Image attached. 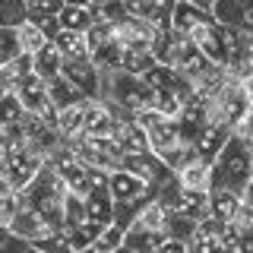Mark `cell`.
<instances>
[{"label":"cell","instance_id":"60d3db41","mask_svg":"<svg viewBox=\"0 0 253 253\" xmlns=\"http://www.w3.org/2000/svg\"><path fill=\"white\" fill-rule=\"evenodd\" d=\"M234 136H241L247 146H253V108L247 111V117H244V121L234 126Z\"/></svg>","mask_w":253,"mask_h":253},{"label":"cell","instance_id":"681fc988","mask_svg":"<svg viewBox=\"0 0 253 253\" xmlns=\"http://www.w3.org/2000/svg\"><path fill=\"white\" fill-rule=\"evenodd\" d=\"M244 85H247V95H250V105H253V76L244 79Z\"/></svg>","mask_w":253,"mask_h":253},{"label":"cell","instance_id":"b9f144b4","mask_svg":"<svg viewBox=\"0 0 253 253\" xmlns=\"http://www.w3.org/2000/svg\"><path fill=\"white\" fill-rule=\"evenodd\" d=\"M32 250V244H26L22 237H16V234H10L3 244H0V253H29Z\"/></svg>","mask_w":253,"mask_h":253},{"label":"cell","instance_id":"7c38bea8","mask_svg":"<svg viewBox=\"0 0 253 253\" xmlns=\"http://www.w3.org/2000/svg\"><path fill=\"white\" fill-rule=\"evenodd\" d=\"M108 190H111V200H114V206H124V203H136V200H149V196H155V190H149V187L136 177V174L126 171V168H117V171L108 174Z\"/></svg>","mask_w":253,"mask_h":253},{"label":"cell","instance_id":"f1b7e54d","mask_svg":"<svg viewBox=\"0 0 253 253\" xmlns=\"http://www.w3.org/2000/svg\"><path fill=\"white\" fill-rule=\"evenodd\" d=\"M57 19H60V29L89 32V26L95 22V13H92V6H85V3H63Z\"/></svg>","mask_w":253,"mask_h":253},{"label":"cell","instance_id":"ffe728a7","mask_svg":"<svg viewBox=\"0 0 253 253\" xmlns=\"http://www.w3.org/2000/svg\"><path fill=\"white\" fill-rule=\"evenodd\" d=\"M174 177H177L180 187L187 190H196V193H209L212 190V162H206V158L193 155L184 168L174 171Z\"/></svg>","mask_w":253,"mask_h":253},{"label":"cell","instance_id":"52a82bcc","mask_svg":"<svg viewBox=\"0 0 253 253\" xmlns=\"http://www.w3.org/2000/svg\"><path fill=\"white\" fill-rule=\"evenodd\" d=\"M155 196L165 203L168 212H174V215H187L193 221H200V218L209 215V193H196V190L180 187L177 177H174L171 184H165Z\"/></svg>","mask_w":253,"mask_h":253},{"label":"cell","instance_id":"2e32d148","mask_svg":"<svg viewBox=\"0 0 253 253\" xmlns=\"http://www.w3.org/2000/svg\"><path fill=\"white\" fill-rule=\"evenodd\" d=\"M212 16L221 26H231L244 35H253V0H215Z\"/></svg>","mask_w":253,"mask_h":253},{"label":"cell","instance_id":"5b68a950","mask_svg":"<svg viewBox=\"0 0 253 253\" xmlns=\"http://www.w3.org/2000/svg\"><path fill=\"white\" fill-rule=\"evenodd\" d=\"M67 146H73V152L83 158L92 171H105V174L124 168V158H126L124 149L111 136H79L76 142H67Z\"/></svg>","mask_w":253,"mask_h":253},{"label":"cell","instance_id":"11a10c76","mask_svg":"<svg viewBox=\"0 0 253 253\" xmlns=\"http://www.w3.org/2000/svg\"><path fill=\"white\" fill-rule=\"evenodd\" d=\"M29 253H42V250H35V247H32V250H29Z\"/></svg>","mask_w":253,"mask_h":253},{"label":"cell","instance_id":"f546056e","mask_svg":"<svg viewBox=\"0 0 253 253\" xmlns=\"http://www.w3.org/2000/svg\"><path fill=\"white\" fill-rule=\"evenodd\" d=\"M117 247H124V228L108 225V228H101V231H98V237H95L89 247L79 250V253H114Z\"/></svg>","mask_w":253,"mask_h":253},{"label":"cell","instance_id":"f907efd6","mask_svg":"<svg viewBox=\"0 0 253 253\" xmlns=\"http://www.w3.org/2000/svg\"><path fill=\"white\" fill-rule=\"evenodd\" d=\"M10 234H13L10 228H6V225H0V244H3V241H6V237H10Z\"/></svg>","mask_w":253,"mask_h":253},{"label":"cell","instance_id":"7a4b0ae2","mask_svg":"<svg viewBox=\"0 0 253 253\" xmlns=\"http://www.w3.org/2000/svg\"><path fill=\"white\" fill-rule=\"evenodd\" d=\"M253 177V158L250 146L241 136H234L221 146V152L212 158V187H231L241 193L244 184Z\"/></svg>","mask_w":253,"mask_h":253},{"label":"cell","instance_id":"83f0119b","mask_svg":"<svg viewBox=\"0 0 253 253\" xmlns=\"http://www.w3.org/2000/svg\"><path fill=\"white\" fill-rule=\"evenodd\" d=\"M165 231H149V228H126L124 231V247H130L133 253H155L165 244Z\"/></svg>","mask_w":253,"mask_h":253},{"label":"cell","instance_id":"db71d44e","mask_svg":"<svg viewBox=\"0 0 253 253\" xmlns=\"http://www.w3.org/2000/svg\"><path fill=\"white\" fill-rule=\"evenodd\" d=\"M114 253H133V250H130V247H117Z\"/></svg>","mask_w":253,"mask_h":253},{"label":"cell","instance_id":"9f6ffc18","mask_svg":"<svg viewBox=\"0 0 253 253\" xmlns=\"http://www.w3.org/2000/svg\"><path fill=\"white\" fill-rule=\"evenodd\" d=\"M121 3H124V0H121Z\"/></svg>","mask_w":253,"mask_h":253},{"label":"cell","instance_id":"cb8c5ba5","mask_svg":"<svg viewBox=\"0 0 253 253\" xmlns=\"http://www.w3.org/2000/svg\"><path fill=\"white\" fill-rule=\"evenodd\" d=\"M237 206H241V193L231 187H212L209 190V215H215L218 221H231Z\"/></svg>","mask_w":253,"mask_h":253},{"label":"cell","instance_id":"d6986e66","mask_svg":"<svg viewBox=\"0 0 253 253\" xmlns=\"http://www.w3.org/2000/svg\"><path fill=\"white\" fill-rule=\"evenodd\" d=\"M174 3H177V0H124L126 13H133V16H139V19L152 22L155 29L171 26Z\"/></svg>","mask_w":253,"mask_h":253},{"label":"cell","instance_id":"9c48e42d","mask_svg":"<svg viewBox=\"0 0 253 253\" xmlns=\"http://www.w3.org/2000/svg\"><path fill=\"white\" fill-rule=\"evenodd\" d=\"M13 95L22 101V108H26L29 114H42L44 121H51V124L57 121V111H54L51 95H47V83L42 76H35V70L13 85Z\"/></svg>","mask_w":253,"mask_h":253},{"label":"cell","instance_id":"603a6c76","mask_svg":"<svg viewBox=\"0 0 253 253\" xmlns=\"http://www.w3.org/2000/svg\"><path fill=\"white\" fill-rule=\"evenodd\" d=\"M209 16H212V10L193 6V3H187V0H177V3H174V13H171V29L180 32V35H190V32L196 26H203Z\"/></svg>","mask_w":253,"mask_h":253},{"label":"cell","instance_id":"3957f363","mask_svg":"<svg viewBox=\"0 0 253 253\" xmlns=\"http://www.w3.org/2000/svg\"><path fill=\"white\" fill-rule=\"evenodd\" d=\"M67 184L60 180V174L51 168V165H44L42 171H38V177L32 180L26 190H19V196L26 203H32L38 212H44L47 218L54 221V228H63V200H67Z\"/></svg>","mask_w":253,"mask_h":253},{"label":"cell","instance_id":"e0dca14e","mask_svg":"<svg viewBox=\"0 0 253 253\" xmlns=\"http://www.w3.org/2000/svg\"><path fill=\"white\" fill-rule=\"evenodd\" d=\"M111 139L124 149V155H139L149 149V136L139 126L136 117H114V126H111Z\"/></svg>","mask_w":253,"mask_h":253},{"label":"cell","instance_id":"7402d4cb","mask_svg":"<svg viewBox=\"0 0 253 253\" xmlns=\"http://www.w3.org/2000/svg\"><path fill=\"white\" fill-rule=\"evenodd\" d=\"M54 126H57V133H60L63 142H76L79 136H83V130H85V101L57 111V121H54Z\"/></svg>","mask_w":253,"mask_h":253},{"label":"cell","instance_id":"30bf717a","mask_svg":"<svg viewBox=\"0 0 253 253\" xmlns=\"http://www.w3.org/2000/svg\"><path fill=\"white\" fill-rule=\"evenodd\" d=\"M10 231H13L16 237H22L26 244H38L42 237L54 234L57 228H54V221L47 218L44 212H38L32 203H26V200L19 196V209H16V218H13Z\"/></svg>","mask_w":253,"mask_h":253},{"label":"cell","instance_id":"4316f807","mask_svg":"<svg viewBox=\"0 0 253 253\" xmlns=\"http://www.w3.org/2000/svg\"><path fill=\"white\" fill-rule=\"evenodd\" d=\"M47 95H51L54 111H63V108H70V105H79V101H89L73 83H70L67 76H63V73H60V76H54L51 83H47Z\"/></svg>","mask_w":253,"mask_h":253},{"label":"cell","instance_id":"c3c4849f","mask_svg":"<svg viewBox=\"0 0 253 253\" xmlns=\"http://www.w3.org/2000/svg\"><path fill=\"white\" fill-rule=\"evenodd\" d=\"M6 92H13V89H10V83H6V76H3V70H0V98H3V95H6Z\"/></svg>","mask_w":253,"mask_h":253},{"label":"cell","instance_id":"ba28073f","mask_svg":"<svg viewBox=\"0 0 253 253\" xmlns=\"http://www.w3.org/2000/svg\"><path fill=\"white\" fill-rule=\"evenodd\" d=\"M124 168L133 171L142 184H146L149 190H155V193L165 184H171V180H174V168L158 152H152V149H146V152H139V155H126L124 158Z\"/></svg>","mask_w":253,"mask_h":253},{"label":"cell","instance_id":"6da1fadb","mask_svg":"<svg viewBox=\"0 0 253 253\" xmlns=\"http://www.w3.org/2000/svg\"><path fill=\"white\" fill-rule=\"evenodd\" d=\"M101 101H108L114 117H136L142 108H152V89L133 73H101Z\"/></svg>","mask_w":253,"mask_h":253},{"label":"cell","instance_id":"1f68e13d","mask_svg":"<svg viewBox=\"0 0 253 253\" xmlns=\"http://www.w3.org/2000/svg\"><path fill=\"white\" fill-rule=\"evenodd\" d=\"M152 63H155L152 47H124V73L142 76Z\"/></svg>","mask_w":253,"mask_h":253},{"label":"cell","instance_id":"f5cc1de1","mask_svg":"<svg viewBox=\"0 0 253 253\" xmlns=\"http://www.w3.org/2000/svg\"><path fill=\"white\" fill-rule=\"evenodd\" d=\"M215 253H237V250H234V247H218Z\"/></svg>","mask_w":253,"mask_h":253},{"label":"cell","instance_id":"bcb514c9","mask_svg":"<svg viewBox=\"0 0 253 253\" xmlns=\"http://www.w3.org/2000/svg\"><path fill=\"white\" fill-rule=\"evenodd\" d=\"M241 200H244V203H250V206H253V177L247 180V184H244V190H241Z\"/></svg>","mask_w":253,"mask_h":253},{"label":"cell","instance_id":"d6a6232c","mask_svg":"<svg viewBox=\"0 0 253 253\" xmlns=\"http://www.w3.org/2000/svg\"><path fill=\"white\" fill-rule=\"evenodd\" d=\"M98 231H101V228H95L92 221H83V225H76V228H60V234L70 241V247H73L76 253L89 247L95 237H98Z\"/></svg>","mask_w":253,"mask_h":253},{"label":"cell","instance_id":"ab89813d","mask_svg":"<svg viewBox=\"0 0 253 253\" xmlns=\"http://www.w3.org/2000/svg\"><path fill=\"white\" fill-rule=\"evenodd\" d=\"M16 209H19V193L16 196H0V225L10 228L16 218Z\"/></svg>","mask_w":253,"mask_h":253},{"label":"cell","instance_id":"8992f818","mask_svg":"<svg viewBox=\"0 0 253 253\" xmlns=\"http://www.w3.org/2000/svg\"><path fill=\"white\" fill-rule=\"evenodd\" d=\"M136 121H139V126L146 130V136H149V149L158 152V155H165L168 149H174V146L184 142L177 121L168 117V114H162V111H155V108H142L136 114Z\"/></svg>","mask_w":253,"mask_h":253},{"label":"cell","instance_id":"f6af8a7d","mask_svg":"<svg viewBox=\"0 0 253 253\" xmlns=\"http://www.w3.org/2000/svg\"><path fill=\"white\" fill-rule=\"evenodd\" d=\"M0 196H16V187H13V180L6 177L3 168H0Z\"/></svg>","mask_w":253,"mask_h":253},{"label":"cell","instance_id":"74e56055","mask_svg":"<svg viewBox=\"0 0 253 253\" xmlns=\"http://www.w3.org/2000/svg\"><path fill=\"white\" fill-rule=\"evenodd\" d=\"M0 70H3L6 83H10V89H13V85L19 83V79H26V76L32 73V54H19L16 60H10L6 67H0Z\"/></svg>","mask_w":253,"mask_h":253},{"label":"cell","instance_id":"8d00e7d4","mask_svg":"<svg viewBox=\"0 0 253 253\" xmlns=\"http://www.w3.org/2000/svg\"><path fill=\"white\" fill-rule=\"evenodd\" d=\"M22 117H26L22 101L16 98L13 92H6L3 98H0V124H22Z\"/></svg>","mask_w":253,"mask_h":253},{"label":"cell","instance_id":"ac0fdd59","mask_svg":"<svg viewBox=\"0 0 253 253\" xmlns=\"http://www.w3.org/2000/svg\"><path fill=\"white\" fill-rule=\"evenodd\" d=\"M231 139V126H225V124H215V121H206V126L200 133H196V139H193V152L206 158V162H212L218 152H221V146Z\"/></svg>","mask_w":253,"mask_h":253},{"label":"cell","instance_id":"7bdbcfd3","mask_svg":"<svg viewBox=\"0 0 253 253\" xmlns=\"http://www.w3.org/2000/svg\"><path fill=\"white\" fill-rule=\"evenodd\" d=\"M234 250L237 253H253V228H250V231H237Z\"/></svg>","mask_w":253,"mask_h":253},{"label":"cell","instance_id":"277c9868","mask_svg":"<svg viewBox=\"0 0 253 253\" xmlns=\"http://www.w3.org/2000/svg\"><path fill=\"white\" fill-rule=\"evenodd\" d=\"M250 95H247V85H244V79H237L228 73V79L218 85L215 92L206 98V114H209V121H215V124H225V126H231V133H234V126L247 117V111H250Z\"/></svg>","mask_w":253,"mask_h":253},{"label":"cell","instance_id":"44dd1931","mask_svg":"<svg viewBox=\"0 0 253 253\" xmlns=\"http://www.w3.org/2000/svg\"><path fill=\"white\" fill-rule=\"evenodd\" d=\"M111 126H114V111H111L108 101H101V98L85 101V130H83V136H111Z\"/></svg>","mask_w":253,"mask_h":253},{"label":"cell","instance_id":"e575fe53","mask_svg":"<svg viewBox=\"0 0 253 253\" xmlns=\"http://www.w3.org/2000/svg\"><path fill=\"white\" fill-rule=\"evenodd\" d=\"M19 54H22V47H19V38H16V29L0 26V67H6V63L16 60Z\"/></svg>","mask_w":253,"mask_h":253},{"label":"cell","instance_id":"f35d334b","mask_svg":"<svg viewBox=\"0 0 253 253\" xmlns=\"http://www.w3.org/2000/svg\"><path fill=\"white\" fill-rule=\"evenodd\" d=\"M35 250H42V253H76L73 247H70V241L63 237L60 231H54V234H47V237H42L38 244H32Z\"/></svg>","mask_w":253,"mask_h":253},{"label":"cell","instance_id":"8fae6325","mask_svg":"<svg viewBox=\"0 0 253 253\" xmlns=\"http://www.w3.org/2000/svg\"><path fill=\"white\" fill-rule=\"evenodd\" d=\"M44 158L42 155H35L32 152V149H26V146H19V149H13L10 155H6V162L0 165V168L6 171V177L13 180V187H16V193H19V190H26L32 180L38 177V171L44 168Z\"/></svg>","mask_w":253,"mask_h":253},{"label":"cell","instance_id":"816d5d0a","mask_svg":"<svg viewBox=\"0 0 253 253\" xmlns=\"http://www.w3.org/2000/svg\"><path fill=\"white\" fill-rule=\"evenodd\" d=\"M85 3H89V6H92V10H98V6H105V3H108V0H85Z\"/></svg>","mask_w":253,"mask_h":253},{"label":"cell","instance_id":"7dc6e473","mask_svg":"<svg viewBox=\"0 0 253 253\" xmlns=\"http://www.w3.org/2000/svg\"><path fill=\"white\" fill-rule=\"evenodd\" d=\"M187 3H193V6H203V10H212V6H215V0H187Z\"/></svg>","mask_w":253,"mask_h":253},{"label":"cell","instance_id":"ee69618b","mask_svg":"<svg viewBox=\"0 0 253 253\" xmlns=\"http://www.w3.org/2000/svg\"><path fill=\"white\" fill-rule=\"evenodd\" d=\"M155 253H187V241H177V237H165V244Z\"/></svg>","mask_w":253,"mask_h":253},{"label":"cell","instance_id":"484cf974","mask_svg":"<svg viewBox=\"0 0 253 253\" xmlns=\"http://www.w3.org/2000/svg\"><path fill=\"white\" fill-rule=\"evenodd\" d=\"M51 42L57 44V51H60L63 60H83V57H89V38H85V32L60 29Z\"/></svg>","mask_w":253,"mask_h":253},{"label":"cell","instance_id":"836d02e7","mask_svg":"<svg viewBox=\"0 0 253 253\" xmlns=\"http://www.w3.org/2000/svg\"><path fill=\"white\" fill-rule=\"evenodd\" d=\"M83 221H89L85 218V200L76 193H67V200H63V228H76Z\"/></svg>","mask_w":253,"mask_h":253},{"label":"cell","instance_id":"5bb4252c","mask_svg":"<svg viewBox=\"0 0 253 253\" xmlns=\"http://www.w3.org/2000/svg\"><path fill=\"white\" fill-rule=\"evenodd\" d=\"M63 76L76 85L85 98H98L101 95V70L92 63V57H83V60H63Z\"/></svg>","mask_w":253,"mask_h":253},{"label":"cell","instance_id":"4dcf8cb0","mask_svg":"<svg viewBox=\"0 0 253 253\" xmlns=\"http://www.w3.org/2000/svg\"><path fill=\"white\" fill-rule=\"evenodd\" d=\"M13 29H16V38H19V47H22V54H35V51H42V44L47 42V38H44V32L38 29L32 19L19 22V26H13Z\"/></svg>","mask_w":253,"mask_h":253},{"label":"cell","instance_id":"d4e9b609","mask_svg":"<svg viewBox=\"0 0 253 253\" xmlns=\"http://www.w3.org/2000/svg\"><path fill=\"white\" fill-rule=\"evenodd\" d=\"M32 70H35V76H42L44 83H51L54 76H60V70H63V57H60L57 44H54V42H44V44H42V51L32 54Z\"/></svg>","mask_w":253,"mask_h":253},{"label":"cell","instance_id":"9a60e30c","mask_svg":"<svg viewBox=\"0 0 253 253\" xmlns=\"http://www.w3.org/2000/svg\"><path fill=\"white\" fill-rule=\"evenodd\" d=\"M83 200H85V218H89L95 228L114 225V200H111V190H108V177L95 180L92 190L83 196Z\"/></svg>","mask_w":253,"mask_h":253},{"label":"cell","instance_id":"d590c367","mask_svg":"<svg viewBox=\"0 0 253 253\" xmlns=\"http://www.w3.org/2000/svg\"><path fill=\"white\" fill-rule=\"evenodd\" d=\"M26 0H0V26H19V22H26Z\"/></svg>","mask_w":253,"mask_h":253},{"label":"cell","instance_id":"4fadbf2b","mask_svg":"<svg viewBox=\"0 0 253 253\" xmlns=\"http://www.w3.org/2000/svg\"><path fill=\"white\" fill-rule=\"evenodd\" d=\"M111 32H114V42L121 47H152V38H155L152 22L139 19V16H133V13H126L121 22H114Z\"/></svg>","mask_w":253,"mask_h":253}]
</instances>
